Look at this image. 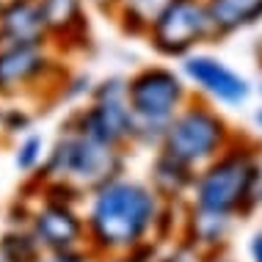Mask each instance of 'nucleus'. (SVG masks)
I'll return each mask as SVG.
<instances>
[{
	"mask_svg": "<svg viewBox=\"0 0 262 262\" xmlns=\"http://www.w3.org/2000/svg\"><path fill=\"white\" fill-rule=\"evenodd\" d=\"M41 262H91V254L83 251V249H75V251H53V254H47Z\"/></svg>",
	"mask_w": 262,
	"mask_h": 262,
	"instance_id": "nucleus-21",
	"label": "nucleus"
},
{
	"mask_svg": "<svg viewBox=\"0 0 262 262\" xmlns=\"http://www.w3.org/2000/svg\"><path fill=\"white\" fill-rule=\"evenodd\" d=\"M204 262H229V259L221 257V254H207V257H204Z\"/></svg>",
	"mask_w": 262,
	"mask_h": 262,
	"instance_id": "nucleus-25",
	"label": "nucleus"
},
{
	"mask_svg": "<svg viewBox=\"0 0 262 262\" xmlns=\"http://www.w3.org/2000/svg\"><path fill=\"white\" fill-rule=\"evenodd\" d=\"M166 202L149 182L119 177L91 193L86 229L89 249L97 254H133L158 235Z\"/></svg>",
	"mask_w": 262,
	"mask_h": 262,
	"instance_id": "nucleus-1",
	"label": "nucleus"
},
{
	"mask_svg": "<svg viewBox=\"0 0 262 262\" xmlns=\"http://www.w3.org/2000/svg\"><path fill=\"white\" fill-rule=\"evenodd\" d=\"M149 171H152L149 185L158 190V196L166 204H177L180 199L190 196V190H193L196 171L188 168V166H182L180 160L163 155V152H155V160H152Z\"/></svg>",
	"mask_w": 262,
	"mask_h": 262,
	"instance_id": "nucleus-12",
	"label": "nucleus"
},
{
	"mask_svg": "<svg viewBox=\"0 0 262 262\" xmlns=\"http://www.w3.org/2000/svg\"><path fill=\"white\" fill-rule=\"evenodd\" d=\"M204 257H207V254H204L199 246H193L190 240L182 237L171 251L163 254V257H158L155 262H204Z\"/></svg>",
	"mask_w": 262,
	"mask_h": 262,
	"instance_id": "nucleus-19",
	"label": "nucleus"
},
{
	"mask_svg": "<svg viewBox=\"0 0 262 262\" xmlns=\"http://www.w3.org/2000/svg\"><path fill=\"white\" fill-rule=\"evenodd\" d=\"M127 155L124 149L91 141L86 136L67 130L55 141V146L47 152L45 174L53 177L55 182H69L77 190H100L108 182L124 177Z\"/></svg>",
	"mask_w": 262,
	"mask_h": 262,
	"instance_id": "nucleus-4",
	"label": "nucleus"
},
{
	"mask_svg": "<svg viewBox=\"0 0 262 262\" xmlns=\"http://www.w3.org/2000/svg\"><path fill=\"white\" fill-rule=\"evenodd\" d=\"M254 127H257V130L262 133V105H259L257 111H254Z\"/></svg>",
	"mask_w": 262,
	"mask_h": 262,
	"instance_id": "nucleus-24",
	"label": "nucleus"
},
{
	"mask_svg": "<svg viewBox=\"0 0 262 262\" xmlns=\"http://www.w3.org/2000/svg\"><path fill=\"white\" fill-rule=\"evenodd\" d=\"M0 47H3V36H0Z\"/></svg>",
	"mask_w": 262,
	"mask_h": 262,
	"instance_id": "nucleus-27",
	"label": "nucleus"
},
{
	"mask_svg": "<svg viewBox=\"0 0 262 262\" xmlns=\"http://www.w3.org/2000/svg\"><path fill=\"white\" fill-rule=\"evenodd\" d=\"M259 94H262V86H259Z\"/></svg>",
	"mask_w": 262,
	"mask_h": 262,
	"instance_id": "nucleus-29",
	"label": "nucleus"
},
{
	"mask_svg": "<svg viewBox=\"0 0 262 262\" xmlns=\"http://www.w3.org/2000/svg\"><path fill=\"white\" fill-rule=\"evenodd\" d=\"M45 249L39 246V240L33 237V232L28 229H11L0 237V257L6 262H41L45 259Z\"/></svg>",
	"mask_w": 262,
	"mask_h": 262,
	"instance_id": "nucleus-17",
	"label": "nucleus"
},
{
	"mask_svg": "<svg viewBox=\"0 0 262 262\" xmlns=\"http://www.w3.org/2000/svg\"><path fill=\"white\" fill-rule=\"evenodd\" d=\"M28 229L39 240V246L47 254L53 251H75L89 246V229L86 218H80L72 204L61 202H45L41 207L31 215Z\"/></svg>",
	"mask_w": 262,
	"mask_h": 262,
	"instance_id": "nucleus-9",
	"label": "nucleus"
},
{
	"mask_svg": "<svg viewBox=\"0 0 262 262\" xmlns=\"http://www.w3.org/2000/svg\"><path fill=\"white\" fill-rule=\"evenodd\" d=\"M0 262H6V259H3V257H0Z\"/></svg>",
	"mask_w": 262,
	"mask_h": 262,
	"instance_id": "nucleus-28",
	"label": "nucleus"
},
{
	"mask_svg": "<svg viewBox=\"0 0 262 262\" xmlns=\"http://www.w3.org/2000/svg\"><path fill=\"white\" fill-rule=\"evenodd\" d=\"M235 141L237 138L232 136L226 119L218 111H212L207 102H188L168 124L158 152L180 160L193 171H202Z\"/></svg>",
	"mask_w": 262,
	"mask_h": 262,
	"instance_id": "nucleus-5",
	"label": "nucleus"
},
{
	"mask_svg": "<svg viewBox=\"0 0 262 262\" xmlns=\"http://www.w3.org/2000/svg\"><path fill=\"white\" fill-rule=\"evenodd\" d=\"M55 69V61L45 47L36 45H3L0 47V97H17L36 86Z\"/></svg>",
	"mask_w": 262,
	"mask_h": 262,
	"instance_id": "nucleus-10",
	"label": "nucleus"
},
{
	"mask_svg": "<svg viewBox=\"0 0 262 262\" xmlns=\"http://www.w3.org/2000/svg\"><path fill=\"white\" fill-rule=\"evenodd\" d=\"M249 259L251 262H262V229H257L249 240Z\"/></svg>",
	"mask_w": 262,
	"mask_h": 262,
	"instance_id": "nucleus-23",
	"label": "nucleus"
},
{
	"mask_svg": "<svg viewBox=\"0 0 262 262\" xmlns=\"http://www.w3.org/2000/svg\"><path fill=\"white\" fill-rule=\"evenodd\" d=\"M47 160V152H45V138L36 136V133H28V136L19 141L17 146V155H14V166L25 174H33L41 163Z\"/></svg>",
	"mask_w": 262,
	"mask_h": 262,
	"instance_id": "nucleus-18",
	"label": "nucleus"
},
{
	"mask_svg": "<svg viewBox=\"0 0 262 262\" xmlns=\"http://www.w3.org/2000/svg\"><path fill=\"white\" fill-rule=\"evenodd\" d=\"M146 36L166 58H188L202 41L215 36V28L204 0H171Z\"/></svg>",
	"mask_w": 262,
	"mask_h": 262,
	"instance_id": "nucleus-7",
	"label": "nucleus"
},
{
	"mask_svg": "<svg viewBox=\"0 0 262 262\" xmlns=\"http://www.w3.org/2000/svg\"><path fill=\"white\" fill-rule=\"evenodd\" d=\"M36 3L50 39H83V33H86L83 0H36Z\"/></svg>",
	"mask_w": 262,
	"mask_h": 262,
	"instance_id": "nucleus-14",
	"label": "nucleus"
},
{
	"mask_svg": "<svg viewBox=\"0 0 262 262\" xmlns=\"http://www.w3.org/2000/svg\"><path fill=\"white\" fill-rule=\"evenodd\" d=\"M182 77L202 94H207L212 102L226 105V108H237V105L249 102L254 91L251 83L240 72L207 53H190L188 58H182Z\"/></svg>",
	"mask_w": 262,
	"mask_h": 262,
	"instance_id": "nucleus-8",
	"label": "nucleus"
},
{
	"mask_svg": "<svg viewBox=\"0 0 262 262\" xmlns=\"http://www.w3.org/2000/svg\"><path fill=\"white\" fill-rule=\"evenodd\" d=\"M259 152L254 146H243L240 141H235L224 155H218L202 171H196V182L188 196V204L207 212H218V215L240 218L254 207H259Z\"/></svg>",
	"mask_w": 262,
	"mask_h": 262,
	"instance_id": "nucleus-2",
	"label": "nucleus"
},
{
	"mask_svg": "<svg viewBox=\"0 0 262 262\" xmlns=\"http://www.w3.org/2000/svg\"><path fill=\"white\" fill-rule=\"evenodd\" d=\"M235 218L229 215H218V212H207L199 207H190L185 212V240H190L193 246H199L204 254H215L226 243Z\"/></svg>",
	"mask_w": 262,
	"mask_h": 262,
	"instance_id": "nucleus-13",
	"label": "nucleus"
},
{
	"mask_svg": "<svg viewBox=\"0 0 262 262\" xmlns=\"http://www.w3.org/2000/svg\"><path fill=\"white\" fill-rule=\"evenodd\" d=\"M127 105L136 122V144L158 149L174 116L188 105L185 77L168 67H144L127 77Z\"/></svg>",
	"mask_w": 262,
	"mask_h": 262,
	"instance_id": "nucleus-3",
	"label": "nucleus"
},
{
	"mask_svg": "<svg viewBox=\"0 0 262 262\" xmlns=\"http://www.w3.org/2000/svg\"><path fill=\"white\" fill-rule=\"evenodd\" d=\"M67 130L86 136L91 141L124 149L136 144V122H133L130 105H127V80L108 77L91 91V105L77 111Z\"/></svg>",
	"mask_w": 262,
	"mask_h": 262,
	"instance_id": "nucleus-6",
	"label": "nucleus"
},
{
	"mask_svg": "<svg viewBox=\"0 0 262 262\" xmlns=\"http://www.w3.org/2000/svg\"><path fill=\"white\" fill-rule=\"evenodd\" d=\"M28 127H31V116H28V113L17 111V108L3 113V130L6 133H25Z\"/></svg>",
	"mask_w": 262,
	"mask_h": 262,
	"instance_id": "nucleus-20",
	"label": "nucleus"
},
{
	"mask_svg": "<svg viewBox=\"0 0 262 262\" xmlns=\"http://www.w3.org/2000/svg\"><path fill=\"white\" fill-rule=\"evenodd\" d=\"M152 249V243L149 246H144V249H138V251H133V254H113V257H108L105 262H146L144 259V254Z\"/></svg>",
	"mask_w": 262,
	"mask_h": 262,
	"instance_id": "nucleus-22",
	"label": "nucleus"
},
{
	"mask_svg": "<svg viewBox=\"0 0 262 262\" xmlns=\"http://www.w3.org/2000/svg\"><path fill=\"white\" fill-rule=\"evenodd\" d=\"M168 3H171V0H122V3H119V14H122L127 31L149 33L155 19L160 17Z\"/></svg>",
	"mask_w": 262,
	"mask_h": 262,
	"instance_id": "nucleus-16",
	"label": "nucleus"
},
{
	"mask_svg": "<svg viewBox=\"0 0 262 262\" xmlns=\"http://www.w3.org/2000/svg\"><path fill=\"white\" fill-rule=\"evenodd\" d=\"M215 36L237 33L262 19V0H204Z\"/></svg>",
	"mask_w": 262,
	"mask_h": 262,
	"instance_id": "nucleus-15",
	"label": "nucleus"
},
{
	"mask_svg": "<svg viewBox=\"0 0 262 262\" xmlns=\"http://www.w3.org/2000/svg\"><path fill=\"white\" fill-rule=\"evenodd\" d=\"M0 36H3V45L45 47L50 41V33L45 28L36 0H3V6H0Z\"/></svg>",
	"mask_w": 262,
	"mask_h": 262,
	"instance_id": "nucleus-11",
	"label": "nucleus"
},
{
	"mask_svg": "<svg viewBox=\"0 0 262 262\" xmlns=\"http://www.w3.org/2000/svg\"><path fill=\"white\" fill-rule=\"evenodd\" d=\"M259 207H262V188H259Z\"/></svg>",
	"mask_w": 262,
	"mask_h": 262,
	"instance_id": "nucleus-26",
	"label": "nucleus"
},
{
	"mask_svg": "<svg viewBox=\"0 0 262 262\" xmlns=\"http://www.w3.org/2000/svg\"><path fill=\"white\" fill-rule=\"evenodd\" d=\"M0 6H3V0H0Z\"/></svg>",
	"mask_w": 262,
	"mask_h": 262,
	"instance_id": "nucleus-30",
	"label": "nucleus"
}]
</instances>
